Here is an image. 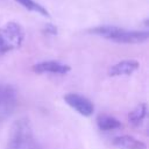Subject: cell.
<instances>
[{"instance_id": "6da1fadb", "label": "cell", "mask_w": 149, "mask_h": 149, "mask_svg": "<svg viewBox=\"0 0 149 149\" xmlns=\"http://www.w3.org/2000/svg\"><path fill=\"white\" fill-rule=\"evenodd\" d=\"M92 34L99 35L104 38L115 41L118 43H142L148 40V31L139 30H126L123 28L114 26H100L90 29Z\"/></svg>"}, {"instance_id": "7a4b0ae2", "label": "cell", "mask_w": 149, "mask_h": 149, "mask_svg": "<svg viewBox=\"0 0 149 149\" xmlns=\"http://www.w3.org/2000/svg\"><path fill=\"white\" fill-rule=\"evenodd\" d=\"M6 149H35L31 127L27 119L17 120L13 125Z\"/></svg>"}, {"instance_id": "3957f363", "label": "cell", "mask_w": 149, "mask_h": 149, "mask_svg": "<svg viewBox=\"0 0 149 149\" xmlns=\"http://www.w3.org/2000/svg\"><path fill=\"white\" fill-rule=\"evenodd\" d=\"M24 38L22 27L16 22H8L0 28V54L19 48Z\"/></svg>"}, {"instance_id": "277c9868", "label": "cell", "mask_w": 149, "mask_h": 149, "mask_svg": "<svg viewBox=\"0 0 149 149\" xmlns=\"http://www.w3.org/2000/svg\"><path fill=\"white\" fill-rule=\"evenodd\" d=\"M17 105L16 90L6 83H0V121L9 118Z\"/></svg>"}, {"instance_id": "5b68a950", "label": "cell", "mask_w": 149, "mask_h": 149, "mask_svg": "<svg viewBox=\"0 0 149 149\" xmlns=\"http://www.w3.org/2000/svg\"><path fill=\"white\" fill-rule=\"evenodd\" d=\"M64 101L72 107L74 111H77L79 114L84 115V116H90L93 111H94V106L91 102L90 99H87L86 97H83L78 93H68L64 95Z\"/></svg>"}, {"instance_id": "8992f818", "label": "cell", "mask_w": 149, "mask_h": 149, "mask_svg": "<svg viewBox=\"0 0 149 149\" xmlns=\"http://www.w3.org/2000/svg\"><path fill=\"white\" fill-rule=\"evenodd\" d=\"M71 70V68L66 64H63L57 61H45L41 63H36L33 65V71L36 73H58L65 74Z\"/></svg>"}, {"instance_id": "52a82bcc", "label": "cell", "mask_w": 149, "mask_h": 149, "mask_svg": "<svg viewBox=\"0 0 149 149\" xmlns=\"http://www.w3.org/2000/svg\"><path fill=\"white\" fill-rule=\"evenodd\" d=\"M140 64L135 59H123L114 65L111 66L108 74L112 77H120V76H129L134 73L139 69Z\"/></svg>"}, {"instance_id": "ba28073f", "label": "cell", "mask_w": 149, "mask_h": 149, "mask_svg": "<svg viewBox=\"0 0 149 149\" xmlns=\"http://www.w3.org/2000/svg\"><path fill=\"white\" fill-rule=\"evenodd\" d=\"M113 144L119 149H147L144 142L130 135H122L115 137L113 140Z\"/></svg>"}, {"instance_id": "9c48e42d", "label": "cell", "mask_w": 149, "mask_h": 149, "mask_svg": "<svg viewBox=\"0 0 149 149\" xmlns=\"http://www.w3.org/2000/svg\"><path fill=\"white\" fill-rule=\"evenodd\" d=\"M97 125L99 129L104 132L115 130L121 127V122L118 119H115L114 116L107 115V114H99L97 118Z\"/></svg>"}, {"instance_id": "30bf717a", "label": "cell", "mask_w": 149, "mask_h": 149, "mask_svg": "<svg viewBox=\"0 0 149 149\" xmlns=\"http://www.w3.org/2000/svg\"><path fill=\"white\" fill-rule=\"evenodd\" d=\"M147 115V105L144 102L139 104L134 109H132L128 114V121L133 126H139L142 123Z\"/></svg>"}, {"instance_id": "8fae6325", "label": "cell", "mask_w": 149, "mask_h": 149, "mask_svg": "<svg viewBox=\"0 0 149 149\" xmlns=\"http://www.w3.org/2000/svg\"><path fill=\"white\" fill-rule=\"evenodd\" d=\"M15 1L19 2L20 5H22V6H23L26 9H28V10L36 12V13H38V14H42L43 16H49L48 10H47L44 7H42L40 3L35 2L34 0H15Z\"/></svg>"}, {"instance_id": "7c38bea8", "label": "cell", "mask_w": 149, "mask_h": 149, "mask_svg": "<svg viewBox=\"0 0 149 149\" xmlns=\"http://www.w3.org/2000/svg\"><path fill=\"white\" fill-rule=\"evenodd\" d=\"M47 31H48V33H51V34H56V33H57V29H56L54 26H50V24H49V26L47 27Z\"/></svg>"}]
</instances>
